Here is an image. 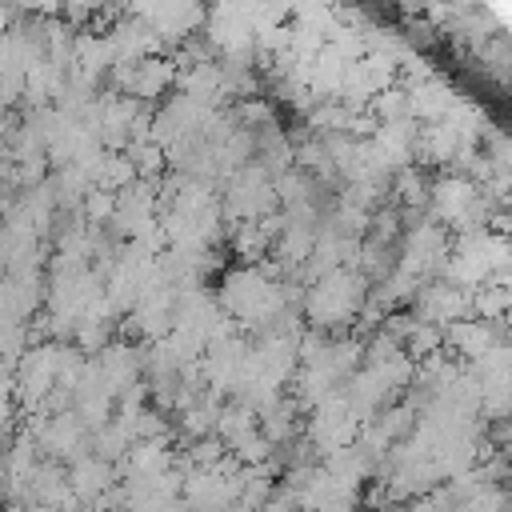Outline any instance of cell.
I'll return each mask as SVG.
<instances>
[{"instance_id": "cell-2", "label": "cell", "mask_w": 512, "mask_h": 512, "mask_svg": "<svg viewBox=\"0 0 512 512\" xmlns=\"http://www.w3.org/2000/svg\"><path fill=\"white\" fill-rule=\"evenodd\" d=\"M444 340H448L460 356H468V360L480 364V360L496 348V328H492L488 320H456V324L444 328Z\"/></svg>"}, {"instance_id": "cell-1", "label": "cell", "mask_w": 512, "mask_h": 512, "mask_svg": "<svg viewBox=\"0 0 512 512\" xmlns=\"http://www.w3.org/2000/svg\"><path fill=\"white\" fill-rule=\"evenodd\" d=\"M364 296H368V276L352 272V268H336V272L316 280V288L308 292L304 308H308L316 328H336V324H344V320H352L360 312Z\"/></svg>"}]
</instances>
